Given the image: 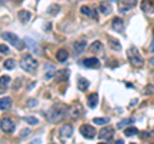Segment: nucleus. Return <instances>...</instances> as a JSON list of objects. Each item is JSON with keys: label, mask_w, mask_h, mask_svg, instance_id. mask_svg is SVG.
I'll list each match as a JSON object with an SVG mask.
<instances>
[{"label": "nucleus", "mask_w": 154, "mask_h": 144, "mask_svg": "<svg viewBox=\"0 0 154 144\" xmlns=\"http://www.w3.org/2000/svg\"><path fill=\"white\" fill-rule=\"evenodd\" d=\"M66 112H67L66 105H63V104H54V105H51V107L48 109L45 117H46V120L49 122H58V121H60V120L63 118Z\"/></svg>", "instance_id": "nucleus-1"}, {"label": "nucleus", "mask_w": 154, "mask_h": 144, "mask_svg": "<svg viewBox=\"0 0 154 144\" xmlns=\"http://www.w3.org/2000/svg\"><path fill=\"white\" fill-rule=\"evenodd\" d=\"M127 59L134 67L136 68H140L144 66V58L143 55L139 53V50L135 46H131L130 49H127Z\"/></svg>", "instance_id": "nucleus-2"}, {"label": "nucleus", "mask_w": 154, "mask_h": 144, "mask_svg": "<svg viewBox=\"0 0 154 144\" xmlns=\"http://www.w3.org/2000/svg\"><path fill=\"white\" fill-rule=\"evenodd\" d=\"M19 66H21V68L23 71L28 72V74H33L37 68V61L32 55L27 54L25 57H22V59L19 61Z\"/></svg>", "instance_id": "nucleus-3"}, {"label": "nucleus", "mask_w": 154, "mask_h": 144, "mask_svg": "<svg viewBox=\"0 0 154 144\" xmlns=\"http://www.w3.org/2000/svg\"><path fill=\"white\" fill-rule=\"evenodd\" d=\"M2 37L5 41H8L11 45H13V46H16L17 49H19V50H22L23 48H25V42H23L19 37L16 35V33H12V32H3L2 33Z\"/></svg>", "instance_id": "nucleus-4"}, {"label": "nucleus", "mask_w": 154, "mask_h": 144, "mask_svg": "<svg viewBox=\"0 0 154 144\" xmlns=\"http://www.w3.org/2000/svg\"><path fill=\"white\" fill-rule=\"evenodd\" d=\"M84 109H82V105L80 103H73L72 105H69L68 109H67V113L71 118H79L81 114H82Z\"/></svg>", "instance_id": "nucleus-5"}, {"label": "nucleus", "mask_w": 154, "mask_h": 144, "mask_svg": "<svg viewBox=\"0 0 154 144\" xmlns=\"http://www.w3.org/2000/svg\"><path fill=\"white\" fill-rule=\"evenodd\" d=\"M80 133H81V135H82L84 138H86V139H94L95 135H96V130L91 126V125H88V124L81 125Z\"/></svg>", "instance_id": "nucleus-6"}, {"label": "nucleus", "mask_w": 154, "mask_h": 144, "mask_svg": "<svg viewBox=\"0 0 154 144\" xmlns=\"http://www.w3.org/2000/svg\"><path fill=\"white\" fill-rule=\"evenodd\" d=\"M136 4H137V0H118L117 2L118 9L121 12H123V13L128 12L130 9H132Z\"/></svg>", "instance_id": "nucleus-7"}, {"label": "nucleus", "mask_w": 154, "mask_h": 144, "mask_svg": "<svg viewBox=\"0 0 154 144\" xmlns=\"http://www.w3.org/2000/svg\"><path fill=\"white\" fill-rule=\"evenodd\" d=\"M0 129L4 133H13L14 129H16V125L12 121V118L5 117V118H2V121H0Z\"/></svg>", "instance_id": "nucleus-8"}, {"label": "nucleus", "mask_w": 154, "mask_h": 144, "mask_svg": "<svg viewBox=\"0 0 154 144\" xmlns=\"http://www.w3.org/2000/svg\"><path fill=\"white\" fill-rule=\"evenodd\" d=\"M114 135V129L110 126H105L99 131V139L100 140H110Z\"/></svg>", "instance_id": "nucleus-9"}, {"label": "nucleus", "mask_w": 154, "mask_h": 144, "mask_svg": "<svg viewBox=\"0 0 154 144\" xmlns=\"http://www.w3.org/2000/svg\"><path fill=\"white\" fill-rule=\"evenodd\" d=\"M72 134H73V127H72V125H69V124H66L59 129V135L63 139L71 138Z\"/></svg>", "instance_id": "nucleus-10"}, {"label": "nucleus", "mask_w": 154, "mask_h": 144, "mask_svg": "<svg viewBox=\"0 0 154 144\" xmlns=\"http://www.w3.org/2000/svg\"><path fill=\"white\" fill-rule=\"evenodd\" d=\"M80 12L82 13L84 16L89 17V18H93V20H96V18H98V13H96L95 9L90 8V7H88V5H82V7H81Z\"/></svg>", "instance_id": "nucleus-11"}, {"label": "nucleus", "mask_w": 154, "mask_h": 144, "mask_svg": "<svg viewBox=\"0 0 154 144\" xmlns=\"http://www.w3.org/2000/svg\"><path fill=\"white\" fill-rule=\"evenodd\" d=\"M73 49L76 55H81L86 49V41L85 40H77L73 42Z\"/></svg>", "instance_id": "nucleus-12"}, {"label": "nucleus", "mask_w": 154, "mask_h": 144, "mask_svg": "<svg viewBox=\"0 0 154 144\" xmlns=\"http://www.w3.org/2000/svg\"><path fill=\"white\" fill-rule=\"evenodd\" d=\"M112 28H113L114 31H117V32H123L125 31V22H123V20H121L119 17L113 18V21H112Z\"/></svg>", "instance_id": "nucleus-13"}, {"label": "nucleus", "mask_w": 154, "mask_h": 144, "mask_svg": "<svg viewBox=\"0 0 154 144\" xmlns=\"http://www.w3.org/2000/svg\"><path fill=\"white\" fill-rule=\"evenodd\" d=\"M89 86H90L89 80L82 77V76H80L79 80H77V89H79L80 92H86V90L89 89Z\"/></svg>", "instance_id": "nucleus-14"}, {"label": "nucleus", "mask_w": 154, "mask_h": 144, "mask_svg": "<svg viewBox=\"0 0 154 144\" xmlns=\"http://www.w3.org/2000/svg\"><path fill=\"white\" fill-rule=\"evenodd\" d=\"M82 64L88 68H98L100 66V62L98 58H86L82 61Z\"/></svg>", "instance_id": "nucleus-15"}, {"label": "nucleus", "mask_w": 154, "mask_h": 144, "mask_svg": "<svg viewBox=\"0 0 154 144\" xmlns=\"http://www.w3.org/2000/svg\"><path fill=\"white\" fill-rule=\"evenodd\" d=\"M140 7L143 9V12L145 13H153L154 12V3L153 0H143Z\"/></svg>", "instance_id": "nucleus-16"}, {"label": "nucleus", "mask_w": 154, "mask_h": 144, "mask_svg": "<svg viewBox=\"0 0 154 144\" xmlns=\"http://www.w3.org/2000/svg\"><path fill=\"white\" fill-rule=\"evenodd\" d=\"M18 20L21 23H27L28 21L31 20V13L28 12V11H25V9H22V11H19L18 12Z\"/></svg>", "instance_id": "nucleus-17"}, {"label": "nucleus", "mask_w": 154, "mask_h": 144, "mask_svg": "<svg viewBox=\"0 0 154 144\" xmlns=\"http://www.w3.org/2000/svg\"><path fill=\"white\" fill-rule=\"evenodd\" d=\"M9 83H11V77L8 75H4L0 77V94L7 92L8 86H9Z\"/></svg>", "instance_id": "nucleus-18"}, {"label": "nucleus", "mask_w": 154, "mask_h": 144, "mask_svg": "<svg viewBox=\"0 0 154 144\" xmlns=\"http://www.w3.org/2000/svg\"><path fill=\"white\" fill-rule=\"evenodd\" d=\"M99 11L102 14H104V16H108V14L112 13V5H110V3H108V2H102L99 4Z\"/></svg>", "instance_id": "nucleus-19"}, {"label": "nucleus", "mask_w": 154, "mask_h": 144, "mask_svg": "<svg viewBox=\"0 0 154 144\" xmlns=\"http://www.w3.org/2000/svg\"><path fill=\"white\" fill-rule=\"evenodd\" d=\"M12 98L11 97H4V98H0V109L5 111V109H9L12 107Z\"/></svg>", "instance_id": "nucleus-20"}, {"label": "nucleus", "mask_w": 154, "mask_h": 144, "mask_svg": "<svg viewBox=\"0 0 154 144\" xmlns=\"http://www.w3.org/2000/svg\"><path fill=\"white\" fill-rule=\"evenodd\" d=\"M98 103H99V95L96 93L90 94L88 97V105L90 108H95L96 105H98Z\"/></svg>", "instance_id": "nucleus-21"}, {"label": "nucleus", "mask_w": 154, "mask_h": 144, "mask_svg": "<svg viewBox=\"0 0 154 144\" xmlns=\"http://www.w3.org/2000/svg\"><path fill=\"white\" fill-rule=\"evenodd\" d=\"M69 76V70H60L55 72V80L57 81H67Z\"/></svg>", "instance_id": "nucleus-22"}, {"label": "nucleus", "mask_w": 154, "mask_h": 144, "mask_svg": "<svg viewBox=\"0 0 154 144\" xmlns=\"http://www.w3.org/2000/svg\"><path fill=\"white\" fill-rule=\"evenodd\" d=\"M89 50L91 52V53H94V54H98V53H102V50H103V44L100 41H94L93 44H91L90 46H89Z\"/></svg>", "instance_id": "nucleus-23"}, {"label": "nucleus", "mask_w": 154, "mask_h": 144, "mask_svg": "<svg viewBox=\"0 0 154 144\" xmlns=\"http://www.w3.org/2000/svg\"><path fill=\"white\" fill-rule=\"evenodd\" d=\"M68 52H67V49H63V48H62V49H59L57 52V61H59V62H62V63H63V62H66L67 61V58H68Z\"/></svg>", "instance_id": "nucleus-24"}, {"label": "nucleus", "mask_w": 154, "mask_h": 144, "mask_svg": "<svg viewBox=\"0 0 154 144\" xmlns=\"http://www.w3.org/2000/svg\"><path fill=\"white\" fill-rule=\"evenodd\" d=\"M108 42H109L110 49L114 50V52H119V50L122 49V46H121V44H119V41L117 39H114V37H109Z\"/></svg>", "instance_id": "nucleus-25"}, {"label": "nucleus", "mask_w": 154, "mask_h": 144, "mask_svg": "<svg viewBox=\"0 0 154 144\" xmlns=\"http://www.w3.org/2000/svg\"><path fill=\"white\" fill-rule=\"evenodd\" d=\"M137 133H139V130H137V129L135 127V126L125 129V135H126V136H134V135H136Z\"/></svg>", "instance_id": "nucleus-26"}, {"label": "nucleus", "mask_w": 154, "mask_h": 144, "mask_svg": "<svg viewBox=\"0 0 154 144\" xmlns=\"http://www.w3.org/2000/svg\"><path fill=\"white\" fill-rule=\"evenodd\" d=\"M4 67H5L7 70H13L14 67H16V61L12 59V58L7 59L5 62H4Z\"/></svg>", "instance_id": "nucleus-27"}, {"label": "nucleus", "mask_w": 154, "mask_h": 144, "mask_svg": "<svg viewBox=\"0 0 154 144\" xmlns=\"http://www.w3.org/2000/svg\"><path fill=\"white\" fill-rule=\"evenodd\" d=\"M132 122H134V118H125L119 124H117V127L118 129H122L123 126H126V125H131Z\"/></svg>", "instance_id": "nucleus-28"}, {"label": "nucleus", "mask_w": 154, "mask_h": 144, "mask_svg": "<svg viewBox=\"0 0 154 144\" xmlns=\"http://www.w3.org/2000/svg\"><path fill=\"white\" fill-rule=\"evenodd\" d=\"M59 9H60V7L58 5V4H53V5H50L49 9H48V13L54 16V14H57L58 12H59Z\"/></svg>", "instance_id": "nucleus-29"}, {"label": "nucleus", "mask_w": 154, "mask_h": 144, "mask_svg": "<svg viewBox=\"0 0 154 144\" xmlns=\"http://www.w3.org/2000/svg\"><path fill=\"white\" fill-rule=\"evenodd\" d=\"M93 122H95L96 125H105V124L109 122V120L105 118V117H95L93 120Z\"/></svg>", "instance_id": "nucleus-30"}, {"label": "nucleus", "mask_w": 154, "mask_h": 144, "mask_svg": "<svg viewBox=\"0 0 154 144\" xmlns=\"http://www.w3.org/2000/svg\"><path fill=\"white\" fill-rule=\"evenodd\" d=\"M25 121L28 124V125H37L38 124V120L36 117H33V116H28L25 118Z\"/></svg>", "instance_id": "nucleus-31"}, {"label": "nucleus", "mask_w": 154, "mask_h": 144, "mask_svg": "<svg viewBox=\"0 0 154 144\" xmlns=\"http://www.w3.org/2000/svg\"><path fill=\"white\" fill-rule=\"evenodd\" d=\"M9 46L8 45H5V44H0V54H9Z\"/></svg>", "instance_id": "nucleus-32"}, {"label": "nucleus", "mask_w": 154, "mask_h": 144, "mask_svg": "<svg viewBox=\"0 0 154 144\" xmlns=\"http://www.w3.org/2000/svg\"><path fill=\"white\" fill-rule=\"evenodd\" d=\"M27 42L31 45V49H32V52H35V53H37V45H35L33 44V41L31 40V39H27Z\"/></svg>", "instance_id": "nucleus-33"}, {"label": "nucleus", "mask_w": 154, "mask_h": 144, "mask_svg": "<svg viewBox=\"0 0 154 144\" xmlns=\"http://www.w3.org/2000/svg\"><path fill=\"white\" fill-rule=\"evenodd\" d=\"M30 129H25V130H22L21 131V138H25V136H28L30 135Z\"/></svg>", "instance_id": "nucleus-34"}, {"label": "nucleus", "mask_w": 154, "mask_h": 144, "mask_svg": "<svg viewBox=\"0 0 154 144\" xmlns=\"http://www.w3.org/2000/svg\"><path fill=\"white\" fill-rule=\"evenodd\" d=\"M28 105H31V107H33V105H37V100L30 99V100H28Z\"/></svg>", "instance_id": "nucleus-35"}, {"label": "nucleus", "mask_w": 154, "mask_h": 144, "mask_svg": "<svg viewBox=\"0 0 154 144\" xmlns=\"http://www.w3.org/2000/svg\"><path fill=\"white\" fill-rule=\"evenodd\" d=\"M150 52H154V30H153V41H152V44H150Z\"/></svg>", "instance_id": "nucleus-36"}, {"label": "nucleus", "mask_w": 154, "mask_h": 144, "mask_svg": "<svg viewBox=\"0 0 154 144\" xmlns=\"http://www.w3.org/2000/svg\"><path fill=\"white\" fill-rule=\"evenodd\" d=\"M150 63H152V64H154V57H153V58L150 59Z\"/></svg>", "instance_id": "nucleus-37"}, {"label": "nucleus", "mask_w": 154, "mask_h": 144, "mask_svg": "<svg viewBox=\"0 0 154 144\" xmlns=\"http://www.w3.org/2000/svg\"><path fill=\"white\" fill-rule=\"evenodd\" d=\"M4 2H5V0H0V4H3Z\"/></svg>", "instance_id": "nucleus-38"}]
</instances>
